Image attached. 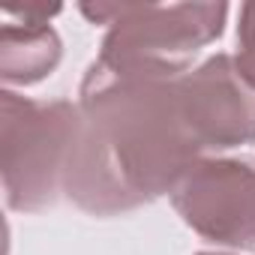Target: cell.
Here are the masks:
<instances>
[{"label": "cell", "instance_id": "cell-7", "mask_svg": "<svg viewBox=\"0 0 255 255\" xmlns=\"http://www.w3.org/2000/svg\"><path fill=\"white\" fill-rule=\"evenodd\" d=\"M234 66L240 69V75L246 78V84L255 87V0L240 6V18H237V51L231 54Z\"/></svg>", "mask_w": 255, "mask_h": 255}, {"label": "cell", "instance_id": "cell-6", "mask_svg": "<svg viewBox=\"0 0 255 255\" xmlns=\"http://www.w3.org/2000/svg\"><path fill=\"white\" fill-rule=\"evenodd\" d=\"M60 6L45 3H24L3 9V27H0V78L6 90L27 87L48 78L63 60V42L57 30L48 24Z\"/></svg>", "mask_w": 255, "mask_h": 255}, {"label": "cell", "instance_id": "cell-8", "mask_svg": "<svg viewBox=\"0 0 255 255\" xmlns=\"http://www.w3.org/2000/svg\"><path fill=\"white\" fill-rule=\"evenodd\" d=\"M195 255H231V252H195Z\"/></svg>", "mask_w": 255, "mask_h": 255}, {"label": "cell", "instance_id": "cell-1", "mask_svg": "<svg viewBox=\"0 0 255 255\" xmlns=\"http://www.w3.org/2000/svg\"><path fill=\"white\" fill-rule=\"evenodd\" d=\"M78 108L81 132L63 192L90 216H120L171 195L204 159L180 108L177 78L114 72L93 60Z\"/></svg>", "mask_w": 255, "mask_h": 255}, {"label": "cell", "instance_id": "cell-2", "mask_svg": "<svg viewBox=\"0 0 255 255\" xmlns=\"http://www.w3.org/2000/svg\"><path fill=\"white\" fill-rule=\"evenodd\" d=\"M78 9L108 27L96 57L102 66L150 78L186 75L228 21V3H81Z\"/></svg>", "mask_w": 255, "mask_h": 255}, {"label": "cell", "instance_id": "cell-4", "mask_svg": "<svg viewBox=\"0 0 255 255\" xmlns=\"http://www.w3.org/2000/svg\"><path fill=\"white\" fill-rule=\"evenodd\" d=\"M171 207L201 240L252 249L255 246V159L204 156L171 189Z\"/></svg>", "mask_w": 255, "mask_h": 255}, {"label": "cell", "instance_id": "cell-3", "mask_svg": "<svg viewBox=\"0 0 255 255\" xmlns=\"http://www.w3.org/2000/svg\"><path fill=\"white\" fill-rule=\"evenodd\" d=\"M81 132V108L69 99H30L3 90L0 174L9 210L42 213L57 204Z\"/></svg>", "mask_w": 255, "mask_h": 255}, {"label": "cell", "instance_id": "cell-5", "mask_svg": "<svg viewBox=\"0 0 255 255\" xmlns=\"http://www.w3.org/2000/svg\"><path fill=\"white\" fill-rule=\"evenodd\" d=\"M177 93L186 126L204 156L255 141V87L246 84L231 54H210L180 75Z\"/></svg>", "mask_w": 255, "mask_h": 255}]
</instances>
